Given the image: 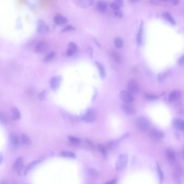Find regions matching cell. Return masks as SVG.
<instances>
[{
	"label": "cell",
	"instance_id": "1",
	"mask_svg": "<svg viewBox=\"0 0 184 184\" xmlns=\"http://www.w3.org/2000/svg\"><path fill=\"white\" fill-rule=\"evenodd\" d=\"M128 162V156L123 154L119 157L116 164V169L117 171H121L126 168Z\"/></svg>",
	"mask_w": 184,
	"mask_h": 184
},
{
	"label": "cell",
	"instance_id": "2",
	"mask_svg": "<svg viewBox=\"0 0 184 184\" xmlns=\"http://www.w3.org/2000/svg\"><path fill=\"white\" fill-rule=\"evenodd\" d=\"M136 126L141 131H147L149 128L150 123L146 118L141 117L136 121Z\"/></svg>",
	"mask_w": 184,
	"mask_h": 184
},
{
	"label": "cell",
	"instance_id": "3",
	"mask_svg": "<svg viewBox=\"0 0 184 184\" xmlns=\"http://www.w3.org/2000/svg\"><path fill=\"white\" fill-rule=\"evenodd\" d=\"M96 113L93 109H90L83 117V120L87 123H91L95 120Z\"/></svg>",
	"mask_w": 184,
	"mask_h": 184
},
{
	"label": "cell",
	"instance_id": "4",
	"mask_svg": "<svg viewBox=\"0 0 184 184\" xmlns=\"http://www.w3.org/2000/svg\"><path fill=\"white\" fill-rule=\"evenodd\" d=\"M127 89L128 92L132 93H136L139 90L138 83L134 80H131L127 84Z\"/></svg>",
	"mask_w": 184,
	"mask_h": 184
},
{
	"label": "cell",
	"instance_id": "5",
	"mask_svg": "<svg viewBox=\"0 0 184 184\" xmlns=\"http://www.w3.org/2000/svg\"><path fill=\"white\" fill-rule=\"evenodd\" d=\"M166 157L168 162L171 165L175 164L176 161V156L174 151L171 149H167L166 151Z\"/></svg>",
	"mask_w": 184,
	"mask_h": 184
},
{
	"label": "cell",
	"instance_id": "6",
	"mask_svg": "<svg viewBox=\"0 0 184 184\" xmlns=\"http://www.w3.org/2000/svg\"><path fill=\"white\" fill-rule=\"evenodd\" d=\"M150 137L155 141H159L164 137V133L162 131L153 129L150 131Z\"/></svg>",
	"mask_w": 184,
	"mask_h": 184
},
{
	"label": "cell",
	"instance_id": "7",
	"mask_svg": "<svg viewBox=\"0 0 184 184\" xmlns=\"http://www.w3.org/2000/svg\"><path fill=\"white\" fill-rule=\"evenodd\" d=\"M120 97L121 99L127 103H130L133 102L134 100V97L132 95L131 93L127 91H122L120 93Z\"/></svg>",
	"mask_w": 184,
	"mask_h": 184
},
{
	"label": "cell",
	"instance_id": "8",
	"mask_svg": "<svg viewBox=\"0 0 184 184\" xmlns=\"http://www.w3.org/2000/svg\"><path fill=\"white\" fill-rule=\"evenodd\" d=\"M23 167V160L22 158L19 157L15 160L14 164L13 166V170L17 173H20Z\"/></svg>",
	"mask_w": 184,
	"mask_h": 184
},
{
	"label": "cell",
	"instance_id": "9",
	"mask_svg": "<svg viewBox=\"0 0 184 184\" xmlns=\"http://www.w3.org/2000/svg\"><path fill=\"white\" fill-rule=\"evenodd\" d=\"M123 112L127 115H132L135 113V109L130 103H125L121 106Z\"/></svg>",
	"mask_w": 184,
	"mask_h": 184
},
{
	"label": "cell",
	"instance_id": "10",
	"mask_svg": "<svg viewBox=\"0 0 184 184\" xmlns=\"http://www.w3.org/2000/svg\"><path fill=\"white\" fill-rule=\"evenodd\" d=\"M61 82V77L57 76L51 78V79L50 81V85L51 88L53 90H56L59 87Z\"/></svg>",
	"mask_w": 184,
	"mask_h": 184
},
{
	"label": "cell",
	"instance_id": "11",
	"mask_svg": "<svg viewBox=\"0 0 184 184\" xmlns=\"http://www.w3.org/2000/svg\"><path fill=\"white\" fill-rule=\"evenodd\" d=\"M49 27L48 25L45 23V22L41 19L38 22L37 25V31L39 33H45L48 31Z\"/></svg>",
	"mask_w": 184,
	"mask_h": 184
},
{
	"label": "cell",
	"instance_id": "12",
	"mask_svg": "<svg viewBox=\"0 0 184 184\" xmlns=\"http://www.w3.org/2000/svg\"><path fill=\"white\" fill-rule=\"evenodd\" d=\"M10 141L11 145L14 147H17L19 145V138L15 133H11L10 135Z\"/></svg>",
	"mask_w": 184,
	"mask_h": 184
},
{
	"label": "cell",
	"instance_id": "13",
	"mask_svg": "<svg viewBox=\"0 0 184 184\" xmlns=\"http://www.w3.org/2000/svg\"><path fill=\"white\" fill-rule=\"evenodd\" d=\"M47 49V44L43 41H40L35 46V50L36 53H42Z\"/></svg>",
	"mask_w": 184,
	"mask_h": 184
},
{
	"label": "cell",
	"instance_id": "14",
	"mask_svg": "<svg viewBox=\"0 0 184 184\" xmlns=\"http://www.w3.org/2000/svg\"><path fill=\"white\" fill-rule=\"evenodd\" d=\"M112 9L113 10V12L114 15L118 17H121L122 16V12L121 10V7L117 5L116 3L114 2L111 5Z\"/></svg>",
	"mask_w": 184,
	"mask_h": 184
},
{
	"label": "cell",
	"instance_id": "15",
	"mask_svg": "<svg viewBox=\"0 0 184 184\" xmlns=\"http://www.w3.org/2000/svg\"><path fill=\"white\" fill-rule=\"evenodd\" d=\"M54 21L56 24L58 25H63L66 24L68 22L67 19L62 15L58 14L56 15L54 17Z\"/></svg>",
	"mask_w": 184,
	"mask_h": 184
},
{
	"label": "cell",
	"instance_id": "16",
	"mask_svg": "<svg viewBox=\"0 0 184 184\" xmlns=\"http://www.w3.org/2000/svg\"><path fill=\"white\" fill-rule=\"evenodd\" d=\"M77 47L76 44L73 42H70L69 44L67 54L68 56H71L75 53L77 51Z\"/></svg>",
	"mask_w": 184,
	"mask_h": 184
},
{
	"label": "cell",
	"instance_id": "17",
	"mask_svg": "<svg viewBox=\"0 0 184 184\" xmlns=\"http://www.w3.org/2000/svg\"><path fill=\"white\" fill-rule=\"evenodd\" d=\"M11 117L15 121L19 120L21 118V113L19 110L16 107H12L11 109Z\"/></svg>",
	"mask_w": 184,
	"mask_h": 184
},
{
	"label": "cell",
	"instance_id": "18",
	"mask_svg": "<svg viewBox=\"0 0 184 184\" xmlns=\"http://www.w3.org/2000/svg\"><path fill=\"white\" fill-rule=\"evenodd\" d=\"M173 126L177 130L179 131H183L184 128V121L180 119H176L173 122Z\"/></svg>",
	"mask_w": 184,
	"mask_h": 184
},
{
	"label": "cell",
	"instance_id": "19",
	"mask_svg": "<svg viewBox=\"0 0 184 184\" xmlns=\"http://www.w3.org/2000/svg\"><path fill=\"white\" fill-rule=\"evenodd\" d=\"M181 96V93L179 91L176 90L172 92L169 96V100L171 102H175L178 100Z\"/></svg>",
	"mask_w": 184,
	"mask_h": 184
},
{
	"label": "cell",
	"instance_id": "20",
	"mask_svg": "<svg viewBox=\"0 0 184 184\" xmlns=\"http://www.w3.org/2000/svg\"><path fill=\"white\" fill-rule=\"evenodd\" d=\"M97 9L101 12H105L107 10V4L103 1L99 2L97 5Z\"/></svg>",
	"mask_w": 184,
	"mask_h": 184
},
{
	"label": "cell",
	"instance_id": "21",
	"mask_svg": "<svg viewBox=\"0 0 184 184\" xmlns=\"http://www.w3.org/2000/svg\"><path fill=\"white\" fill-rule=\"evenodd\" d=\"M21 142L24 144V145L29 146L31 145V141L29 137L25 135H22L21 137Z\"/></svg>",
	"mask_w": 184,
	"mask_h": 184
},
{
	"label": "cell",
	"instance_id": "22",
	"mask_svg": "<svg viewBox=\"0 0 184 184\" xmlns=\"http://www.w3.org/2000/svg\"><path fill=\"white\" fill-rule=\"evenodd\" d=\"M156 165H157V170L158 175V176H159L160 183L161 184L163 183V180H164V173H163L162 170H161V168H160L159 164L158 163H156Z\"/></svg>",
	"mask_w": 184,
	"mask_h": 184
},
{
	"label": "cell",
	"instance_id": "23",
	"mask_svg": "<svg viewBox=\"0 0 184 184\" xmlns=\"http://www.w3.org/2000/svg\"><path fill=\"white\" fill-rule=\"evenodd\" d=\"M39 161V160H35V161H32L31 163H30L29 165L27 166L25 170L24 171V175L27 174L29 171L34 167V166H35L38 164Z\"/></svg>",
	"mask_w": 184,
	"mask_h": 184
},
{
	"label": "cell",
	"instance_id": "24",
	"mask_svg": "<svg viewBox=\"0 0 184 184\" xmlns=\"http://www.w3.org/2000/svg\"><path fill=\"white\" fill-rule=\"evenodd\" d=\"M61 155L64 157H67V158H76V155L74 153L70 151H63L61 153Z\"/></svg>",
	"mask_w": 184,
	"mask_h": 184
},
{
	"label": "cell",
	"instance_id": "25",
	"mask_svg": "<svg viewBox=\"0 0 184 184\" xmlns=\"http://www.w3.org/2000/svg\"><path fill=\"white\" fill-rule=\"evenodd\" d=\"M88 174L93 179L96 178L98 176V172L97 170L93 168H90L88 170Z\"/></svg>",
	"mask_w": 184,
	"mask_h": 184
},
{
	"label": "cell",
	"instance_id": "26",
	"mask_svg": "<svg viewBox=\"0 0 184 184\" xmlns=\"http://www.w3.org/2000/svg\"><path fill=\"white\" fill-rule=\"evenodd\" d=\"M96 64L97 68L98 69V70L100 73V75L102 77H104L105 76V69L104 67H103V65H102V64L99 63V62H96Z\"/></svg>",
	"mask_w": 184,
	"mask_h": 184
},
{
	"label": "cell",
	"instance_id": "27",
	"mask_svg": "<svg viewBox=\"0 0 184 184\" xmlns=\"http://www.w3.org/2000/svg\"><path fill=\"white\" fill-rule=\"evenodd\" d=\"M55 53L54 52H50V53L47 54L45 58H44V62H49L53 61V58H55Z\"/></svg>",
	"mask_w": 184,
	"mask_h": 184
},
{
	"label": "cell",
	"instance_id": "28",
	"mask_svg": "<svg viewBox=\"0 0 184 184\" xmlns=\"http://www.w3.org/2000/svg\"><path fill=\"white\" fill-rule=\"evenodd\" d=\"M177 175H179L180 177H183V169L181 165H176L175 168V173Z\"/></svg>",
	"mask_w": 184,
	"mask_h": 184
},
{
	"label": "cell",
	"instance_id": "29",
	"mask_svg": "<svg viewBox=\"0 0 184 184\" xmlns=\"http://www.w3.org/2000/svg\"><path fill=\"white\" fill-rule=\"evenodd\" d=\"M164 17L165 19L167 20L171 24H175V19L169 13H165L164 14Z\"/></svg>",
	"mask_w": 184,
	"mask_h": 184
},
{
	"label": "cell",
	"instance_id": "30",
	"mask_svg": "<svg viewBox=\"0 0 184 184\" xmlns=\"http://www.w3.org/2000/svg\"><path fill=\"white\" fill-rule=\"evenodd\" d=\"M68 138H69V140L73 144H78L81 141L79 138H78L77 137H73V136H69Z\"/></svg>",
	"mask_w": 184,
	"mask_h": 184
},
{
	"label": "cell",
	"instance_id": "31",
	"mask_svg": "<svg viewBox=\"0 0 184 184\" xmlns=\"http://www.w3.org/2000/svg\"><path fill=\"white\" fill-rule=\"evenodd\" d=\"M112 57V58H113V59L117 62V63H120L121 62V57L120 56V55L118 53H117L116 52L113 51L111 54Z\"/></svg>",
	"mask_w": 184,
	"mask_h": 184
},
{
	"label": "cell",
	"instance_id": "32",
	"mask_svg": "<svg viewBox=\"0 0 184 184\" xmlns=\"http://www.w3.org/2000/svg\"><path fill=\"white\" fill-rule=\"evenodd\" d=\"M92 1H89V0H84V1H79V3L81 4V5L84 8H87L88 7L92 5Z\"/></svg>",
	"mask_w": 184,
	"mask_h": 184
},
{
	"label": "cell",
	"instance_id": "33",
	"mask_svg": "<svg viewBox=\"0 0 184 184\" xmlns=\"http://www.w3.org/2000/svg\"><path fill=\"white\" fill-rule=\"evenodd\" d=\"M115 45L117 48H121L123 45V41L119 37H117L115 39Z\"/></svg>",
	"mask_w": 184,
	"mask_h": 184
},
{
	"label": "cell",
	"instance_id": "34",
	"mask_svg": "<svg viewBox=\"0 0 184 184\" xmlns=\"http://www.w3.org/2000/svg\"><path fill=\"white\" fill-rule=\"evenodd\" d=\"M173 182L175 184H182L181 177L179 175L174 173L173 175Z\"/></svg>",
	"mask_w": 184,
	"mask_h": 184
},
{
	"label": "cell",
	"instance_id": "35",
	"mask_svg": "<svg viewBox=\"0 0 184 184\" xmlns=\"http://www.w3.org/2000/svg\"><path fill=\"white\" fill-rule=\"evenodd\" d=\"M0 122L3 124H7L8 122V119L7 117L5 114L0 112Z\"/></svg>",
	"mask_w": 184,
	"mask_h": 184
},
{
	"label": "cell",
	"instance_id": "36",
	"mask_svg": "<svg viewBox=\"0 0 184 184\" xmlns=\"http://www.w3.org/2000/svg\"><path fill=\"white\" fill-rule=\"evenodd\" d=\"M98 149H99V150L100 151V152H101L102 155H103L104 157H105L107 155V151L104 146L99 145L98 146Z\"/></svg>",
	"mask_w": 184,
	"mask_h": 184
},
{
	"label": "cell",
	"instance_id": "37",
	"mask_svg": "<svg viewBox=\"0 0 184 184\" xmlns=\"http://www.w3.org/2000/svg\"><path fill=\"white\" fill-rule=\"evenodd\" d=\"M45 96H46V93H45V91L43 90L42 92H41V93L39 95V98L41 100H44L45 98Z\"/></svg>",
	"mask_w": 184,
	"mask_h": 184
},
{
	"label": "cell",
	"instance_id": "38",
	"mask_svg": "<svg viewBox=\"0 0 184 184\" xmlns=\"http://www.w3.org/2000/svg\"><path fill=\"white\" fill-rule=\"evenodd\" d=\"M146 97L147 99H150V100H153V99H155L157 98V97L155 96V95H151V94H148L146 95Z\"/></svg>",
	"mask_w": 184,
	"mask_h": 184
},
{
	"label": "cell",
	"instance_id": "39",
	"mask_svg": "<svg viewBox=\"0 0 184 184\" xmlns=\"http://www.w3.org/2000/svg\"><path fill=\"white\" fill-rule=\"evenodd\" d=\"M74 29V28L71 25H67L63 29V31H71Z\"/></svg>",
	"mask_w": 184,
	"mask_h": 184
},
{
	"label": "cell",
	"instance_id": "40",
	"mask_svg": "<svg viewBox=\"0 0 184 184\" xmlns=\"http://www.w3.org/2000/svg\"><path fill=\"white\" fill-rule=\"evenodd\" d=\"M141 36H142V29L141 28L140 31L138 33V42L139 43H141Z\"/></svg>",
	"mask_w": 184,
	"mask_h": 184
},
{
	"label": "cell",
	"instance_id": "41",
	"mask_svg": "<svg viewBox=\"0 0 184 184\" xmlns=\"http://www.w3.org/2000/svg\"><path fill=\"white\" fill-rule=\"evenodd\" d=\"M184 56H182L180 58H179V60L178 61V63L180 65H183L184 64Z\"/></svg>",
	"mask_w": 184,
	"mask_h": 184
},
{
	"label": "cell",
	"instance_id": "42",
	"mask_svg": "<svg viewBox=\"0 0 184 184\" xmlns=\"http://www.w3.org/2000/svg\"><path fill=\"white\" fill-rule=\"evenodd\" d=\"M116 180H112L111 181H110L107 182L105 184H116Z\"/></svg>",
	"mask_w": 184,
	"mask_h": 184
},
{
	"label": "cell",
	"instance_id": "43",
	"mask_svg": "<svg viewBox=\"0 0 184 184\" xmlns=\"http://www.w3.org/2000/svg\"><path fill=\"white\" fill-rule=\"evenodd\" d=\"M0 184H9V183L6 180H2L0 183Z\"/></svg>",
	"mask_w": 184,
	"mask_h": 184
},
{
	"label": "cell",
	"instance_id": "44",
	"mask_svg": "<svg viewBox=\"0 0 184 184\" xmlns=\"http://www.w3.org/2000/svg\"><path fill=\"white\" fill-rule=\"evenodd\" d=\"M172 3H173V5H177L178 3V1H173V2H172Z\"/></svg>",
	"mask_w": 184,
	"mask_h": 184
},
{
	"label": "cell",
	"instance_id": "45",
	"mask_svg": "<svg viewBox=\"0 0 184 184\" xmlns=\"http://www.w3.org/2000/svg\"><path fill=\"white\" fill-rule=\"evenodd\" d=\"M2 161V157L1 155H0V164L1 163Z\"/></svg>",
	"mask_w": 184,
	"mask_h": 184
}]
</instances>
